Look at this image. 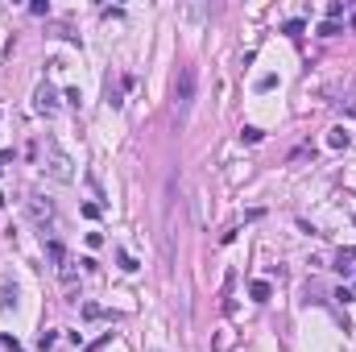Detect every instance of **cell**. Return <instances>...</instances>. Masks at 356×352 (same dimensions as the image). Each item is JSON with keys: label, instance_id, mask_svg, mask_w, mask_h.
<instances>
[{"label": "cell", "instance_id": "obj_1", "mask_svg": "<svg viewBox=\"0 0 356 352\" xmlns=\"http://www.w3.org/2000/svg\"><path fill=\"white\" fill-rule=\"evenodd\" d=\"M195 95H199V71L186 62V67H178V75H174V112H178V124H186L190 108H195Z\"/></svg>", "mask_w": 356, "mask_h": 352}, {"label": "cell", "instance_id": "obj_2", "mask_svg": "<svg viewBox=\"0 0 356 352\" xmlns=\"http://www.w3.org/2000/svg\"><path fill=\"white\" fill-rule=\"evenodd\" d=\"M42 170L54 178V182H71L75 178V162H71V157L67 153H62L58 149V141L54 137H46V153H42Z\"/></svg>", "mask_w": 356, "mask_h": 352}, {"label": "cell", "instance_id": "obj_3", "mask_svg": "<svg viewBox=\"0 0 356 352\" xmlns=\"http://www.w3.org/2000/svg\"><path fill=\"white\" fill-rule=\"evenodd\" d=\"M29 215H34L38 228H46V224H54V203L42 195H29Z\"/></svg>", "mask_w": 356, "mask_h": 352}, {"label": "cell", "instance_id": "obj_4", "mask_svg": "<svg viewBox=\"0 0 356 352\" xmlns=\"http://www.w3.org/2000/svg\"><path fill=\"white\" fill-rule=\"evenodd\" d=\"M13 307H17V282L0 278V311H13Z\"/></svg>", "mask_w": 356, "mask_h": 352}, {"label": "cell", "instance_id": "obj_5", "mask_svg": "<svg viewBox=\"0 0 356 352\" xmlns=\"http://www.w3.org/2000/svg\"><path fill=\"white\" fill-rule=\"evenodd\" d=\"M34 108H38V112H46V116L58 108V100H54V87H50V83H42V87H38V100H34Z\"/></svg>", "mask_w": 356, "mask_h": 352}, {"label": "cell", "instance_id": "obj_6", "mask_svg": "<svg viewBox=\"0 0 356 352\" xmlns=\"http://www.w3.org/2000/svg\"><path fill=\"white\" fill-rule=\"evenodd\" d=\"M46 257H50V261H54L58 269H62V265H67V249H62L58 240H50V245H46Z\"/></svg>", "mask_w": 356, "mask_h": 352}, {"label": "cell", "instance_id": "obj_7", "mask_svg": "<svg viewBox=\"0 0 356 352\" xmlns=\"http://www.w3.org/2000/svg\"><path fill=\"white\" fill-rule=\"evenodd\" d=\"M249 294H253V303H269L273 290H269V282H253V286H249Z\"/></svg>", "mask_w": 356, "mask_h": 352}, {"label": "cell", "instance_id": "obj_8", "mask_svg": "<svg viewBox=\"0 0 356 352\" xmlns=\"http://www.w3.org/2000/svg\"><path fill=\"white\" fill-rule=\"evenodd\" d=\"M327 145H332V149H348V129H340V124H336V129L327 133Z\"/></svg>", "mask_w": 356, "mask_h": 352}, {"label": "cell", "instance_id": "obj_9", "mask_svg": "<svg viewBox=\"0 0 356 352\" xmlns=\"http://www.w3.org/2000/svg\"><path fill=\"white\" fill-rule=\"evenodd\" d=\"M116 265H120L124 274H133V269H137V257H133V253H116Z\"/></svg>", "mask_w": 356, "mask_h": 352}, {"label": "cell", "instance_id": "obj_10", "mask_svg": "<svg viewBox=\"0 0 356 352\" xmlns=\"http://www.w3.org/2000/svg\"><path fill=\"white\" fill-rule=\"evenodd\" d=\"M278 87V75H261V79H257V91H273Z\"/></svg>", "mask_w": 356, "mask_h": 352}, {"label": "cell", "instance_id": "obj_11", "mask_svg": "<svg viewBox=\"0 0 356 352\" xmlns=\"http://www.w3.org/2000/svg\"><path fill=\"white\" fill-rule=\"evenodd\" d=\"M240 141H249V145H257V141H261V129H240Z\"/></svg>", "mask_w": 356, "mask_h": 352}, {"label": "cell", "instance_id": "obj_12", "mask_svg": "<svg viewBox=\"0 0 356 352\" xmlns=\"http://www.w3.org/2000/svg\"><path fill=\"white\" fill-rule=\"evenodd\" d=\"M104 307H95V303H83V319H100Z\"/></svg>", "mask_w": 356, "mask_h": 352}, {"label": "cell", "instance_id": "obj_13", "mask_svg": "<svg viewBox=\"0 0 356 352\" xmlns=\"http://www.w3.org/2000/svg\"><path fill=\"white\" fill-rule=\"evenodd\" d=\"M319 34H323V38H336V34H340V25H336V21H323V25H319Z\"/></svg>", "mask_w": 356, "mask_h": 352}, {"label": "cell", "instance_id": "obj_14", "mask_svg": "<svg viewBox=\"0 0 356 352\" xmlns=\"http://www.w3.org/2000/svg\"><path fill=\"white\" fill-rule=\"evenodd\" d=\"M38 348L50 352V348H54V332H42V336H38Z\"/></svg>", "mask_w": 356, "mask_h": 352}, {"label": "cell", "instance_id": "obj_15", "mask_svg": "<svg viewBox=\"0 0 356 352\" xmlns=\"http://www.w3.org/2000/svg\"><path fill=\"white\" fill-rule=\"evenodd\" d=\"M29 13H34V17H46V13H50V5H46V0H34V5H29Z\"/></svg>", "mask_w": 356, "mask_h": 352}, {"label": "cell", "instance_id": "obj_16", "mask_svg": "<svg viewBox=\"0 0 356 352\" xmlns=\"http://www.w3.org/2000/svg\"><path fill=\"white\" fill-rule=\"evenodd\" d=\"M336 17H344V5H340V0H332V5H327V21H336Z\"/></svg>", "mask_w": 356, "mask_h": 352}, {"label": "cell", "instance_id": "obj_17", "mask_svg": "<svg viewBox=\"0 0 356 352\" xmlns=\"http://www.w3.org/2000/svg\"><path fill=\"white\" fill-rule=\"evenodd\" d=\"M282 34H294V38H298V34H303V21H286V25H282Z\"/></svg>", "mask_w": 356, "mask_h": 352}, {"label": "cell", "instance_id": "obj_18", "mask_svg": "<svg viewBox=\"0 0 356 352\" xmlns=\"http://www.w3.org/2000/svg\"><path fill=\"white\" fill-rule=\"evenodd\" d=\"M0 340H5V348H9V352H21V344H17L13 336H0Z\"/></svg>", "mask_w": 356, "mask_h": 352}, {"label": "cell", "instance_id": "obj_19", "mask_svg": "<svg viewBox=\"0 0 356 352\" xmlns=\"http://www.w3.org/2000/svg\"><path fill=\"white\" fill-rule=\"evenodd\" d=\"M348 25H352V29H356V13H352V17H348Z\"/></svg>", "mask_w": 356, "mask_h": 352}]
</instances>
